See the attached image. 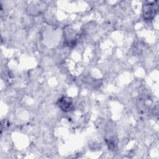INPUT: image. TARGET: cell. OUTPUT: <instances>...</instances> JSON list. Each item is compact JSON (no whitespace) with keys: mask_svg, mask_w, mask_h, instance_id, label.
Listing matches in <instances>:
<instances>
[{"mask_svg":"<svg viewBox=\"0 0 159 159\" xmlns=\"http://www.w3.org/2000/svg\"><path fill=\"white\" fill-rule=\"evenodd\" d=\"M158 9V1H150L144 3L142 7L143 19L145 20H152L155 17Z\"/></svg>","mask_w":159,"mask_h":159,"instance_id":"6da1fadb","label":"cell"},{"mask_svg":"<svg viewBox=\"0 0 159 159\" xmlns=\"http://www.w3.org/2000/svg\"><path fill=\"white\" fill-rule=\"evenodd\" d=\"M58 107L64 112H69L73 109V101L70 98L62 96L59 98L57 102Z\"/></svg>","mask_w":159,"mask_h":159,"instance_id":"7a4b0ae2","label":"cell"},{"mask_svg":"<svg viewBox=\"0 0 159 159\" xmlns=\"http://www.w3.org/2000/svg\"><path fill=\"white\" fill-rule=\"evenodd\" d=\"M64 39L65 40V43L68 46L72 47L75 45L76 41L75 31L70 27L65 29L64 30Z\"/></svg>","mask_w":159,"mask_h":159,"instance_id":"3957f363","label":"cell"}]
</instances>
